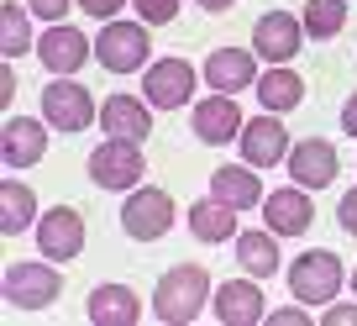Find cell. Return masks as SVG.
Returning a JSON list of instances; mask_svg holds the SVG:
<instances>
[{
	"label": "cell",
	"instance_id": "6da1fadb",
	"mask_svg": "<svg viewBox=\"0 0 357 326\" xmlns=\"http://www.w3.org/2000/svg\"><path fill=\"white\" fill-rule=\"evenodd\" d=\"M211 305V274L200 263H174L153 290V316L163 326H190Z\"/></svg>",
	"mask_w": 357,
	"mask_h": 326
},
{
	"label": "cell",
	"instance_id": "7a4b0ae2",
	"mask_svg": "<svg viewBox=\"0 0 357 326\" xmlns=\"http://www.w3.org/2000/svg\"><path fill=\"white\" fill-rule=\"evenodd\" d=\"M289 295L300 305H331L342 295V258L326 248H310L289 263Z\"/></svg>",
	"mask_w": 357,
	"mask_h": 326
},
{
	"label": "cell",
	"instance_id": "3957f363",
	"mask_svg": "<svg viewBox=\"0 0 357 326\" xmlns=\"http://www.w3.org/2000/svg\"><path fill=\"white\" fill-rule=\"evenodd\" d=\"M0 290H6V305H16V311H43V305L58 300L63 274L53 269V258L47 263H6Z\"/></svg>",
	"mask_w": 357,
	"mask_h": 326
},
{
	"label": "cell",
	"instance_id": "277c9868",
	"mask_svg": "<svg viewBox=\"0 0 357 326\" xmlns=\"http://www.w3.org/2000/svg\"><path fill=\"white\" fill-rule=\"evenodd\" d=\"M147 53H153V43H147V27H137V22H105L100 37H95V58H100L105 74L147 68Z\"/></svg>",
	"mask_w": 357,
	"mask_h": 326
},
{
	"label": "cell",
	"instance_id": "5b68a950",
	"mask_svg": "<svg viewBox=\"0 0 357 326\" xmlns=\"http://www.w3.org/2000/svg\"><path fill=\"white\" fill-rule=\"evenodd\" d=\"M147 174L142 147L126 142V137H105L95 153H89V179L100 190H137V179Z\"/></svg>",
	"mask_w": 357,
	"mask_h": 326
},
{
	"label": "cell",
	"instance_id": "8992f818",
	"mask_svg": "<svg viewBox=\"0 0 357 326\" xmlns=\"http://www.w3.org/2000/svg\"><path fill=\"white\" fill-rule=\"evenodd\" d=\"M121 226L132 242H158V237L174 226V200H168L163 190H153V184H137L132 195H126L121 205Z\"/></svg>",
	"mask_w": 357,
	"mask_h": 326
},
{
	"label": "cell",
	"instance_id": "52a82bcc",
	"mask_svg": "<svg viewBox=\"0 0 357 326\" xmlns=\"http://www.w3.org/2000/svg\"><path fill=\"white\" fill-rule=\"evenodd\" d=\"M43 116L53 132H84L89 121H95V101H89L84 84H74V79H58V84H47L43 90Z\"/></svg>",
	"mask_w": 357,
	"mask_h": 326
},
{
	"label": "cell",
	"instance_id": "ba28073f",
	"mask_svg": "<svg viewBox=\"0 0 357 326\" xmlns=\"http://www.w3.org/2000/svg\"><path fill=\"white\" fill-rule=\"evenodd\" d=\"M195 95V68L184 64V58H158V64H147L142 74V101L158 105V111H174V105H184Z\"/></svg>",
	"mask_w": 357,
	"mask_h": 326
},
{
	"label": "cell",
	"instance_id": "9c48e42d",
	"mask_svg": "<svg viewBox=\"0 0 357 326\" xmlns=\"http://www.w3.org/2000/svg\"><path fill=\"white\" fill-rule=\"evenodd\" d=\"M89 37L79 32V27H63V22H53L43 37H37V58H43V68L47 74H58V79H68V74H79V68L89 64Z\"/></svg>",
	"mask_w": 357,
	"mask_h": 326
},
{
	"label": "cell",
	"instance_id": "30bf717a",
	"mask_svg": "<svg viewBox=\"0 0 357 326\" xmlns=\"http://www.w3.org/2000/svg\"><path fill=\"white\" fill-rule=\"evenodd\" d=\"M263 221H268V232H273V237H300V232H310V221H315L310 190H305V184H289V190L263 195Z\"/></svg>",
	"mask_w": 357,
	"mask_h": 326
},
{
	"label": "cell",
	"instance_id": "8fae6325",
	"mask_svg": "<svg viewBox=\"0 0 357 326\" xmlns=\"http://www.w3.org/2000/svg\"><path fill=\"white\" fill-rule=\"evenodd\" d=\"M37 248H43V258H53V263L79 258V248H84V221H79V211L53 205L47 216H37Z\"/></svg>",
	"mask_w": 357,
	"mask_h": 326
},
{
	"label": "cell",
	"instance_id": "7c38bea8",
	"mask_svg": "<svg viewBox=\"0 0 357 326\" xmlns=\"http://www.w3.org/2000/svg\"><path fill=\"white\" fill-rule=\"evenodd\" d=\"M342 169V158L326 137H300V147H289V179L305 184V190H326Z\"/></svg>",
	"mask_w": 357,
	"mask_h": 326
},
{
	"label": "cell",
	"instance_id": "4fadbf2b",
	"mask_svg": "<svg viewBox=\"0 0 357 326\" xmlns=\"http://www.w3.org/2000/svg\"><path fill=\"white\" fill-rule=\"evenodd\" d=\"M300 37H305V22H294L289 11H263L252 27V47L268 64H289L300 53Z\"/></svg>",
	"mask_w": 357,
	"mask_h": 326
},
{
	"label": "cell",
	"instance_id": "5bb4252c",
	"mask_svg": "<svg viewBox=\"0 0 357 326\" xmlns=\"http://www.w3.org/2000/svg\"><path fill=\"white\" fill-rule=\"evenodd\" d=\"M236 142H242V163H252V169H273V163L289 158V132H284L279 116H257V121H247Z\"/></svg>",
	"mask_w": 357,
	"mask_h": 326
},
{
	"label": "cell",
	"instance_id": "9a60e30c",
	"mask_svg": "<svg viewBox=\"0 0 357 326\" xmlns=\"http://www.w3.org/2000/svg\"><path fill=\"white\" fill-rule=\"evenodd\" d=\"M84 316L95 326H137L142 321V300L132 284H95L84 300Z\"/></svg>",
	"mask_w": 357,
	"mask_h": 326
},
{
	"label": "cell",
	"instance_id": "2e32d148",
	"mask_svg": "<svg viewBox=\"0 0 357 326\" xmlns=\"http://www.w3.org/2000/svg\"><path fill=\"white\" fill-rule=\"evenodd\" d=\"M263 290H257L252 279H226V284H215V321H226V326H257V321H268V311H263Z\"/></svg>",
	"mask_w": 357,
	"mask_h": 326
},
{
	"label": "cell",
	"instance_id": "e0dca14e",
	"mask_svg": "<svg viewBox=\"0 0 357 326\" xmlns=\"http://www.w3.org/2000/svg\"><path fill=\"white\" fill-rule=\"evenodd\" d=\"M190 121H195V137H200V142H211V147L236 142V137H242V126H247L231 95H211V101H200Z\"/></svg>",
	"mask_w": 357,
	"mask_h": 326
},
{
	"label": "cell",
	"instance_id": "ac0fdd59",
	"mask_svg": "<svg viewBox=\"0 0 357 326\" xmlns=\"http://www.w3.org/2000/svg\"><path fill=\"white\" fill-rule=\"evenodd\" d=\"M43 153H47V126L32 121V116H11V121H6V137H0L6 169H32Z\"/></svg>",
	"mask_w": 357,
	"mask_h": 326
},
{
	"label": "cell",
	"instance_id": "d6986e66",
	"mask_svg": "<svg viewBox=\"0 0 357 326\" xmlns=\"http://www.w3.org/2000/svg\"><path fill=\"white\" fill-rule=\"evenodd\" d=\"M205 79H211L215 95H236L257 79V58L247 53V47H215V53L205 58Z\"/></svg>",
	"mask_w": 357,
	"mask_h": 326
},
{
	"label": "cell",
	"instance_id": "ffe728a7",
	"mask_svg": "<svg viewBox=\"0 0 357 326\" xmlns=\"http://www.w3.org/2000/svg\"><path fill=\"white\" fill-rule=\"evenodd\" d=\"M100 126H105V137L142 142V137L153 132V111H147V101H137V95H111V101L100 105Z\"/></svg>",
	"mask_w": 357,
	"mask_h": 326
},
{
	"label": "cell",
	"instance_id": "44dd1931",
	"mask_svg": "<svg viewBox=\"0 0 357 326\" xmlns=\"http://www.w3.org/2000/svg\"><path fill=\"white\" fill-rule=\"evenodd\" d=\"M211 195L226 200L231 211H252V205L263 200V179H257L252 163H226V169L211 174Z\"/></svg>",
	"mask_w": 357,
	"mask_h": 326
},
{
	"label": "cell",
	"instance_id": "7402d4cb",
	"mask_svg": "<svg viewBox=\"0 0 357 326\" xmlns=\"http://www.w3.org/2000/svg\"><path fill=\"white\" fill-rule=\"evenodd\" d=\"M190 232L200 237V242H231L236 237V211L226 200H195L190 205Z\"/></svg>",
	"mask_w": 357,
	"mask_h": 326
},
{
	"label": "cell",
	"instance_id": "603a6c76",
	"mask_svg": "<svg viewBox=\"0 0 357 326\" xmlns=\"http://www.w3.org/2000/svg\"><path fill=\"white\" fill-rule=\"evenodd\" d=\"M257 101H263L273 116H279V111H294V105L305 101V79L294 74V68H284V64L268 68V74L257 79Z\"/></svg>",
	"mask_w": 357,
	"mask_h": 326
},
{
	"label": "cell",
	"instance_id": "cb8c5ba5",
	"mask_svg": "<svg viewBox=\"0 0 357 326\" xmlns=\"http://www.w3.org/2000/svg\"><path fill=\"white\" fill-rule=\"evenodd\" d=\"M236 263L252 279L279 274V242H273V232H236Z\"/></svg>",
	"mask_w": 357,
	"mask_h": 326
},
{
	"label": "cell",
	"instance_id": "d4e9b609",
	"mask_svg": "<svg viewBox=\"0 0 357 326\" xmlns=\"http://www.w3.org/2000/svg\"><path fill=\"white\" fill-rule=\"evenodd\" d=\"M32 221H37V195L22 179H6V190H0V226H6V237H22Z\"/></svg>",
	"mask_w": 357,
	"mask_h": 326
},
{
	"label": "cell",
	"instance_id": "484cf974",
	"mask_svg": "<svg viewBox=\"0 0 357 326\" xmlns=\"http://www.w3.org/2000/svg\"><path fill=\"white\" fill-rule=\"evenodd\" d=\"M26 16H32V6H16V0L0 6V47H6V58L32 53V27H26Z\"/></svg>",
	"mask_w": 357,
	"mask_h": 326
},
{
	"label": "cell",
	"instance_id": "4316f807",
	"mask_svg": "<svg viewBox=\"0 0 357 326\" xmlns=\"http://www.w3.org/2000/svg\"><path fill=\"white\" fill-rule=\"evenodd\" d=\"M305 37H336L347 27V0H305Z\"/></svg>",
	"mask_w": 357,
	"mask_h": 326
},
{
	"label": "cell",
	"instance_id": "83f0119b",
	"mask_svg": "<svg viewBox=\"0 0 357 326\" xmlns=\"http://www.w3.org/2000/svg\"><path fill=\"white\" fill-rule=\"evenodd\" d=\"M132 11L142 16L147 27H163V22H174V16H178V0H132Z\"/></svg>",
	"mask_w": 357,
	"mask_h": 326
},
{
	"label": "cell",
	"instance_id": "f1b7e54d",
	"mask_svg": "<svg viewBox=\"0 0 357 326\" xmlns=\"http://www.w3.org/2000/svg\"><path fill=\"white\" fill-rule=\"evenodd\" d=\"M26 6H32V16H37V22H47V27L68 16V0H26Z\"/></svg>",
	"mask_w": 357,
	"mask_h": 326
},
{
	"label": "cell",
	"instance_id": "f546056e",
	"mask_svg": "<svg viewBox=\"0 0 357 326\" xmlns=\"http://www.w3.org/2000/svg\"><path fill=\"white\" fill-rule=\"evenodd\" d=\"M336 221H342L347 232L357 237V190H347V195H342V205H336Z\"/></svg>",
	"mask_w": 357,
	"mask_h": 326
},
{
	"label": "cell",
	"instance_id": "4dcf8cb0",
	"mask_svg": "<svg viewBox=\"0 0 357 326\" xmlns=\"http://www.w3.org/2000/svg\"><path fill=\"white\" fill-rule=\"evenodd\" d=\"M79 6H84V11H89V16H100V22H111V16H116V11H121L126 0H79Z\"/></svg>",
	"mask_w": 357,
	"mask_h": 326
},
{
	"label": "cell",
	"instance_id": "1f68e13d",
	"mask_svg": "<svg viewBox=\"0 0 357 326\" xmlns=\"http://www.w3.org/2000/svg\"><path fill=\"white\" fill-rule=\"evenodd\" d=\"M321 321H326V326H357V305H331Z\"/></svg>",
	"mask_w": 357,
	"mask_h": 326
},
{
	"label": "cell",
	"instance_id": "d6a6232c",
	"mask_svg": "<svg viewBox=\"0 0 357 326\" xmlns=\"http://www.w3.org/2000/svg\"><path fill=\"white\" fill-rule=\"evenodd\" d=\"M268 326H310V316H305V311H273Z\"/></svg>",
	"mask_w": 357,
	"mask_h": 326
},
{
	"label": "cell",
	"instance_id": "836d02e7",
	"mask_svg": "<svg viewBox=\"0 0 357 326\" xmlns=\"http://www.w3.org/2000/svg\"><path fill=\"white\" fill-rule=\"evenodd\" d=\"M0 95H6V101H11V95H16V68H11V58L0 64Z\"/></svg>",
	"mask_w": 357,
	"mask_h": 326
},
{
	"label": "cell",
	"instance_id": "e575fe53",
	"mask_svg": "<svg viewBox=\"0 0 357 326\" xmlns=\"http://www.w3.org/2000/svg\"><path fill=\"white\" fill-rule=\"evenodd\" d=\"M342 132H347V137H357V95L342 105Z\"/></svg>",
	"mask_w": 357,
	"mask_h": 326
},
{
	"label": "cell",
	"instance_id": "d590c367",
	"mask_svg": "<svg viewBox=\"0 0 357 326\" xmlns=\"http://www.w3.org/2000/svg\"><path fill=\"white\" fill-rule=\"evenodd\" d=\"M195 6H200V11H211V16H215V11H231L236 0H195Z\"/></svg>",
	"mask_w": 357,
	"mask_h": 326
},
{
	"label": "cell",
	"instance_id": "8d00e7d4",
	"mask_svg": "<svg viewBox=\"0 0 357 326\" xmlns=\"http://www.w3.org/2000/svg\"><path fill=\"white\" fill-rule=\"evenodd\" d=\"M352 295H357V269H352Z\"/></svg>",
	"mask_w": 357,
	"mask_h": 326
}]
</instances>
